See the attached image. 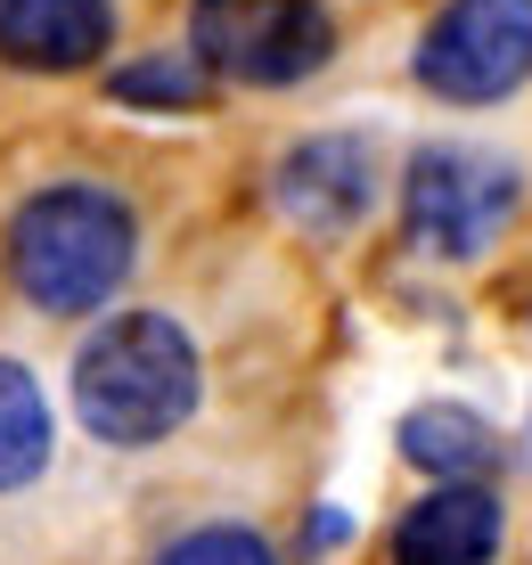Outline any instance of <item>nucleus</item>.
<instances>
[{"instance_id":"nucleus-5","label":"nucleus","mask_w":532,"mask_h":565,"mask_svg":"<svg viewBox=\"0 0 532 565\" xmlns=\"http://www.w3.org/2000/svg\"><path fill=\"white\" fill-rule=\"evenodd\" d=\"M532 74V0H450L418 42V83L435 99L483 107Z\"/></svg>"},{"instance_id":"nucleus-1","label":"nucleus","mask_w":532,"mask_h":565,"mask_svg":"<svg viewBox=\"0 0 532 565\" xmlns=\"http://www.w3.org/2000/svg\"><path fill=\"white\" fill-rule=\"evenodd\" d=\"M74 411L98 443L140 451L196 411V344L172 311H115L74 353Z\"/></svg>"},{"instance_id":"nucleus-9","label":"nucleus","mask_w":532,"mask_h":565,"mask_svg":"<svg viewBox=\"0 0 532 565\" xmlns=\"http://www.w3.org/2000/svg\"><path fill=\"white\" fill-rule=\"evenodd\" d=\"M402 451L418 467H435L443 483H476L491 467V451H500V435L476 411H459V402H426V411L402 418Z\"/></svg>"},{"instance_id":"nucleus-12","label":"nucleus","mask_w":532,"mask_h":565,"mask_svg":"<svg viewBox=\"0 0 532 565\" xmlns=\"http://www.w3.org/2000/svg\"><path fill=\"white\" fill-rule=\"evenodd\" d=\"M115 90H124V99H172V107H189L196 90H205V66H196V57H164V66H131V74H115Z\"/></svg>"},{"instance_id":"nucleus-11","label":"nucleus","mask_w":532,"mask_h":565,"mask_svg":"<svg viewBox=\"0 0 532 565\" xmlns=\"http://www.w3.org/2000/svg\"><path fill=\"white\" fill-rule=\"evenodd\" d=\"M156 565H270V550L246 524H205V533H181Z\"/></svg>"},{"instance_id":"nucleus-10","label":"nucleus","mask_w":532,"mask_h":565,"mask_svg":"<svg viewBox=\"0 0 532 565\" xmlns=\"http://www.w3.org/2000/svg\"><path fill=\"white\" fill-rule=\"evenodd\" d=\"M50 467V402L17 361H0V492L33 483Z\"/></svg>"},{"instance_id":"nucleus-6","label":"nucleus","mask_w":532,"mask_h":565,"mask_svg":"<svg viewBox=\"0 0 532 565\" xmlns=\"http://www.w3.org/2000/svg\"><path fill=\"white\" fill-rule=\"evenodd\" d=\"M369 189H377V156L369 140H344V131H328V140H304L279 164V205L287 222L320 230V238H344L352 222L369 213Z\"/></svg>"},{"instance_id":"nucleus-8","label":"nucleus","mask_w":532,"mask_h":565,"mask_svg":"<svg viewBox=\"0 0 532 565\" xmlns=\"http://www.w3.org/2000/svg\"><path fill=\"white\" fill-rule=\"evenodd\" d=\"M500 557V492L435 483L393 533V565H491Z\"/></svg>"},{"instance_id":"nucleus-7","label":"nucleus","mask_w":532,"mask_h":565,"mask_svg":"<svg viewBox=\"0 0 532 565\" xmlns=\"http://www.w3.org/2000/svg\"><path fill=\"white\" fill-rule=\"evenodd\" d=\"M115 42L107 0H0V57L25 74H74Z\"/></svg>"},{"instance_id":"nucleus-4","label":"nucleus","mask_w":532,"mask_h":565,"mask_svg":"<svg viewBox=\"0 0 532 565\" xmlns=\"http://www.w3.org/2000/svg\"><path fill=\"white\" fill-rule=\"evenodd\" d=\"M517 222V164L483 148H418L402 181V230L418 255L476 263L500 230Z\"/></svg>"},{"instance_id":"nucleus-2","label":"nucleus","mask_w":532,"mask_h":565,"mask_svg":"<svg viewBox=\"0 0 532 565\" xmlns=\"http://www.w3.org/2000/svg\"><path fill=\"white\" fill-rule=\"evenodd\" d=\"M131 205L107 198L91 181H66V189H42V198L17 205L9 222V270L42 311H98L124 287L131 270Z\"/></svg>"},{"instance_id":"nucleus-3","label":"nucleus","mask_w":532,"mask_h":565,"mask_svg":"<svg viewBox=\"0 0 532 565\" xmlns=\"http://www.w3.org/2000/svg\"><path fill=\"white\" fill-rule=\"evenodd\" d=\"M328 50H337V25L320 0H196L189 9V57L254 90L304 83L311 66H328Z\"/></svg>"}]
</instances>
